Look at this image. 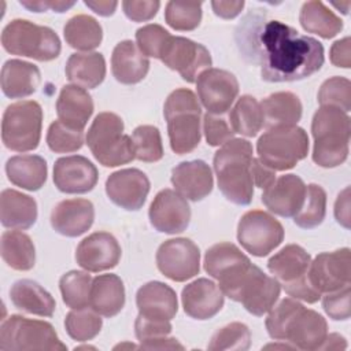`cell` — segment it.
<instances>
[{"mask_svg":"<svg viewBox=\"0 0 351 351\" xmlns=\"http://www.w3.org/2000/svg\"><path fill=\"white\" fill-rule=\"evenodd\" d=\"M248 261L250 258L244 255L237 245L226 241L217 243L206 251L204 270L218 281Z\"/></svg>","mask_w":351,"mask_h":351,"instance_id":"obj_39","label":"cell"},{"mask_svg":"<svg viewBox=\"0 0 351 351\" xmlns=\"http://www.w3.org/2000/svg\"><path fill=\"white\" fill-rule=\"evenodd\" d=\"M347 347L346 339L337 333L326 335L319 350H344Z\"/></svg>","mask_w":351,"mask_h":351,"instance_id":"obj_60","label":"cell"},{"mask_svg":"<svg viewBox=\"0 0 351 351\" xmlns=\"http://www.w3.org/2000/svg\"><path fill=\"white\" fill-rule=\"evenodd\" d=\"M0 219L4 228L29 229L37 219V203L29 195L15 189H4L0 195Z\"/></svg>","mask_w":351,"mask_h":351,"instance_id":"obj_30","label":"cell"},{"mask_svg":"<svg viewBox=\"0 0 351 351\" xmlns=\"http://www.w3.org/2000/svg\"><path fill=\"white\" fill-rule=\"evenodd\" d=\"M66 77L77 86L93 89L106 77V60L99 52H75L66 63Z\"/></svg>","mask_w":351,"mask_h":351,"instance_id":"obj_33","label":"cell"},{"mask_svg":"<svg viewBox=\"0 0 351 351\" xmlns=\"http://www.w3.org/2000/svg\"><path fill=\"white\" fill-rule=\"evenodd\" d=\"M171 184L182 197L199 202L211 193L214 180L211 169L206 162L189 160L173 169Z\"/></svg>","mask_w":351,"mask_h":351,"instance_id":"obj_25","label":"cell"},{"mask_svg":"<svg viewBox=\"0 0 351 351\" xmlns=\"http://www.w3.org/2000/svg\"><path fill=\"white\" fill-rule=\"evenodd\" d=\"M251 177L255 186L261 189H266L276 180V173L266 165H263L259 159H252L251 162Z\"/></svg>","mask_w":351,"mask_h":351,"instance_id":"obj_55","label":"cell"},{"mask_svg":"<svg viewBox=\"0 0 351 351\" xmlns=\"http://www.w3.org/2000/svg\"><path fill=\"white\" fill-rule=\"evenodd\" d=\"M197 95L210 114L226 112L239 95L237 78L222 69H207L196 80Z\"/></svg>","mask_w":351,"mask_h":351,"instance_id":"obj_17","label":"cell"},{"mask_svg":"<svg viewBox=\"0 0 351 351\" xmlns=\"http://www.w3.org/2000/svg\"><path fill=\"white\" fill-rule=\"evenodd\" d=\"M97 314L111 318L125 306V287L117 274H100L92 280L90 304Z\"/></svg>","mask_w":351,"mask_h":351,"instance_id":"obj_31","label":"cell"},{"mask_svg":"<svg viewBox=\"0 0 351 351\" xmlns=\"http://www.w3.org/2000/svg\"><path fill=\"white\" fill-rule=\"evenodd\" d=\"M313 160L325 169L340 166L348 156L350 117L336 107H321L311 122Z\"/></svg>","mask_w":351,"mask_h":351,"instance_id":"obj_4","label":"cell"},{"mask_svg":"<svg viewBox=\"0 0 351 351\" xmlns=\"http://www.w3.org/2000/svg\"><path fill=\"white\" fill-rule=\"evenodd\" d=\"M97 178L96 166L81 155L59 158L53 165V182L63 193H86L95 188Z\"/></svg>","mask_w":351,"mask_h":351,"instance_id":"obj_21","label":"cell"},{"mask_svg":"<svg viewBox=\"0 0 351 351\" xmlns=\"http://www.w3.org/2000/svg\"><path fill=\"white\" fill-rule=\"evenodd\" d=\"M326 213V192L321 185L306 186V196L302 208L293 215V222L303 229H313L322 223Z\"/></svg>","mask_w":351,"mask_h":351,"instance_id":"obj_42","label":"cell"},{"mask_svg":"<svg viewBox=\"0 0 351 351\" xmlns=\"http://www.w3.org/2000/svg\"><path fill=\"white\" fill-rule=\"evenodd\" d=\"M12 304L27 314L52 317L56 303L52 295L33 280H18L10 289Z\"/></svg>","mask_w":351,"mask_h":351,"instance_id":"obj_32","label":"cell"},{"mask_svg":"<svg viewBox=\"0 0 351 351\" xmlns=\"http://www.w3.org/2000/svg\"><path fill=\"white\" fill-rule=\"evenodd\" d=\"M251 346V332L241 322H232L218 329L208 344V350H237L245 351Z\"/></svg>","mask_w":351,"mask_h":351,"instance_id":"obj_46","label":"cell"},{"mask_svg":"<svg viewBox=\"0 0 351 351\" xmlns=\"http://www.w3.org/2000/svg\"><path fill=\"white\" fill-rule=\"evenodd\" d=\"M95 208L88 199H66L59 202L51 213V225L59 234L77 237L93 223Z\"/></svg>","mask_w":351,"mask_h":351,"instance_id":"obj_24","label":"cell"},{"mask_svg":"<svg viewBox=\"0 0 351 351\" xmlns=\"http://www.w3.org/2000/svg\"><path fill=\"white\" fill-rule=\"evenodd\" d=\"M310 263L311 256L303 247L288 244L269 259L267 269L291 298L315 303L322 295L308 280Z\"/></svg>","mask_w":351,"mask_h":351,"instance_id":"obj_8","label":"cell"},{"mask_svg":"<svg viewBox=\"0 0 351 351\" xmlns=\"http://www.w3.org/2000/svg\"><path fill=\"white\" fill-rule=\"evenodd\" d=\"M1 258L14 270L33 269L36 251L30 236L19 230L4 232L1 234Z\"/></svg>","mask_w":351,"mask_h":351,"instance_id":"obj_37","label":"cell"},{"mask_svg":"<svg viewBox=\"0 0 351 351\" xmlns=\"http://www.w3.org/2000/svg\"><path fill=\"white\" fill-rule=\"evenodd\" d=\"M252 145L244 138H230L214 155L218 188L234 204L247 206L252 200Z\"/></svg>","mask_w":351,"mask_h":351,"instance_id":"obj_3","label":"cell"},{"mask_svg":"<svg viewBox=\"0 0 351 351\" xmlns=\"http://www.w3.org/2000/svg\"><path fill=\"white\" fill-rule=\"evenodd\" d=\"M40 80L38 67L29 62L10 59L1 67V90L11 99H22L33 95L38 88Z\"/></svg>","mask_w":351,"mask_h":351,"instance_id":"obj_28","label":"cell"},{"mask_svg":"<svg viewBox=\"0 0 351 351\" xmlns=\"http://www.w3.org/2000/svg\"><path fill=\"white\" fill-rule=\"evenodd\" d=\"M171 37L173 36L165 27L156 23L145 25L136 32V41H137L138 49L145 56H151L156 59L162 58Z\"/></svg>","mask_w":351,"mask_h":351,"instance_id":"obj_49","label":"cell"},{"mask_svg":"<svg viewBox=\"0 0 351 351\" xmlns=\"http://www.w3.org/2000/svg\"><path fill=\"white\" fill-rule=\"evenodd\" d=\"M350 285L337 289L335 292H328L322 298V307L325 313L335 321H346L350 318Z\"/></svg>","mask_w":351,"mask_h":351,"instance_id":"obj_50","label":"cell"},{"mask_svg":"<svg viewBox=\"0 0 351 351\" xmlns=\"http://www.w3.org/2000/svg\"><path fill=\"white\" fill-rule=\"evenodd\" d=\"M165 19L167 25L176 30H193L202 21V3L169 1L166 4Z\"/></svg>","mask_w":351,"mask_h":351,"instance_id":"obj_45","label":"cell"},{"mask_svg":"<svg viewBox=\"0 0 351 351\" xmlns=\"http://www.w3.org/2000/svg\"><path fill=\"white\" fill-rule=\"evenodd\" d=\"M330 62L336 67L350 69L351 66V40L350 37H344L332 44L329 52Z\"/></svg>","mask_w":351,"mask_h":351,"instance_id":"obj_54","label":"cell"},{"mask_svg":"<svg viewBox=\"0 0 351 351\" xmlns=\"http://www.w3.org/2000/svg\"><path fill=\"white\" fill-rule=\"evenodd\" d=\"M258 159L271 170H288L308 154V136L304 129L289 125L270 128L256 143Z\"/></svg>","mask_w":351,"mask_h":351,"instance_id":"obj_9","label":"cell"},{"mask_svg":"<svg viewBox=\"0 0 351 351\" xmlns=\"http://www.w3.org/2000/svg\"><path fill=\"white\" fill-rule=\"evenodd\" d=\"M160 60L169 69L178 71L186 82H196L197 77L211 66V55L204 45L180 36L171 37Z\"/></svg>","mask_w":351,"mask_h":351,"instance_id":"obj_15","label":"cell"},{"mask_svg":"<svg viewBox=\"0 0 351 351\" xmlns=\"http://www.w3.org/2000/svg\"><path fill=\"white\" fill-rule=\"evenodd\" d=\"M308 280L321 295L351 285L350 248L318 254L310 263Z\"/></svg>","mask_w":351,"mask_h":351,"instance_id":"obj_16","label":"cell"},{"mask_svg":"<svg viewBox=\"0 0 351 351\" xmlns=\"http://www.w3.org/2000/svg\"><path fill=\"white\" fill-rule=\"evenodd\" d=\"M123 347H129V348H137L136 346H133V344H119V346H117L115 347V350H118V348H123Z\"/></svg>","mask_w":351,"mask_h":351,"instance_id":"obj_61","label":"cell"},{"mask_svg":"<svg viewBox=\"0 0 351 351\" xmlns=\"http://www.w3.org/2000/svg\"><path fill=\"white\" fill-rule=\"evenodd\" d=\"M149 222L162 233L184 232L191 221V207L185 197L171 189H162L149 206Z\"/></svg>","mask_w":351,"mask_h":351,"instance_id":"obj_18","label":"cell"},{"mask_svg":"<svg viewBox=\"0 0 351 351\" xmlns=\"http://www.w3.org/2000/svg\"><path fill=\"white\" fill-rule=\"evenodd\" d=\"M306 196V185L296 174H285L263 189L262 202L280 217H293L302 208Z\"/></svg>","mask_w":351,"mask_h":351,"instance_id":"obj_22","label":"cell"},{"mask_svg":"<svg viewBox=\"0 0 351 351\" xmlns=\"http://www.w3.org/2000/svg\"><path fill=\"white\" fill-rule=\"evenodd\" d=\"M321 107H336L344 112L351 110V82L344 77H332L326 80L318 92Z\"/></svg>","mask_w":351,"mask_h":351,"instance_id":"obj_48","label":"cell"},{"mask_svg":"<svg viewBox=\"0 0 351 351\" xmlns=\"http://www.w3.org/2000/svg\"><path fill=\"white\" fill-rule=\"evenodd\" d=\"M132 143L134 158L141 162H158L163 158L160 132L152 125H141L133 130Z\"/></svg>","mask_w":351,"mask_h":351,"instance_id":"obj_44","label":"cell"},{"mask_svg":"<svg viewBox=\"0 0 351 351\" xmlns=\"http://www.w3.org/2000/svg\"><path fill=\"white\" fill-rule=\"evenodd\" d=\"M121 254V245L111 233L95 232L78 244L75 261L86 271L97 273L115 267Z\"/></svg>","mask_w":351,"mask_h":351,"instance_id":"obj_20","label":"cell"},{"mask_svg":"<svg viewBox=\"0 0 351 351\" xmlns=\"http://www.w3.org/2000/svg\"><path fill=\"white\" fill-rule=\"evenodd\" d=\"M211 7L215 15H218L219 18L223 19H232L234 16H237L243 7H244V1H211Z\"/></svg>","mask_w":351,"mask_h":351,"instance_id":"obj_57","label":"cell"},{"mask_svg":"<svg viewBox=\"0 0 351 351\" xmlns=\"http://www.w3.org/2000/svg\"><path fill=\"white\" fill-rule=\"evenodd\" d=\"M1 351H66L67 346L58 337L53 326L41 319L10 315L0 326Z\"/></svg>","mask_w":351,"mask_h":351,"instance_id":"obj_10","label":"cell"},{"mask_svg":"<svg viewBox=\"0 0 351 351\" xmlns=\"http://www.w3.org/2000/svg\"><path fill=\"white\" fill-rule=\"evenodd\" d=\"M156 266L167 278L184 282L200 270L199 247L185 237L166 240L156 251Z\"/></svg>","mask_w":351,"mask_h":351,"instance_id":"obj_14","label":"cell"},{"mask_svg":"<svg viewBox=\"0 0 351 351\" xmlns=\"http://www.w3.org/2000/svg\"><path fill=\"white\" fill-rule=\"evenodd\" d=\"M140 343L141 344L138 348H144V350H184V346L180 344L177 339L166 337V336L148 339Z\"/></svg>","mask_w":351,"mask_h":351,"instance_id":"obj_58","label":"cell"},{"mask_svg":"<svg viewBox=\"0 0 351 351\" xmlns=\"http://www.w3.org/2000/svg\"><path fill=\"white\" fill-rule=\"evenodd\" d=\"M136 303L141 317L155 321H170L178 310L174 289L160 281H149L138 288Z\"/></svg>","mask_w":351,"mask_h":351,"instance_id":"obj_26","label":"cell"},{"mask_svg":"<svg viewBox=\"0 0 351 351\" xmlns=\"http://www.w3.org/2000/svg\"><path fill=\"white\" fill-rule=\"evenodd\" d=\"M86 144L95 159L106 167H117L134 159L132 138L123 134V121L114 112L95 117L86 133Z\"/></svg>","mask_w":351,"mask_h":351,"instance_id":"obj_6","label":"cell"},{"mask_svg":"<svg viewBox=\"0 0 351 351\" xmlns=\"http://www.w3.org/2000/svg\"><path fill=\"white\" fill-rule=\"evenodd\" d=\"M63 34L66 43L71 48L80 51H92L100 45L103 29L93 16L78 14L66 22Z\"/></svg>","mask_w":351,"mask_h":351,"instance_id":"obj_38","label":"cell"},{"mask_svg":"<svg viewBox=\"0 0 351 351\" xmlns=\"http://www.w3.org/2000/svg\"><path fill=\"white\" fill-rule=\"evenodd\" d=\"M92 277L85 271L71 270L59 280L62 299L67 307L73 310L85 308L90 304Z\"/></svg>","mask_w":351,"mask_h":351,"instance_id":"obj_41","label":"cell"},{"mask_svg":"<svg viewBox=\"0 0 351 351\" xmlns=\"http://www.w3.org/2000/svg\"><path fill=\"white\" fill-rule=\"evenodd\" d=\"M3 48L18 56H26L38 62H49L60 53V40L48 26L36 25L26 19H14L5 25L1 33Z\"/></svg>","mask_w":351,"mask_h":351,"instance_id":"obj_7","label":"cell"},{"mask_svg":"<svg viewBox=\"0 0 351 351\" xmlns=\"http://www.w3.org/2000/svg\"><path fill=\"white\" fill-rule=\"evenodd\" d=\"M160 3L154 0H125L122 1V8L125 15L134 22H145L152 19L159 11Z\"/></svg>","mask_w":351,"mask_h":351,"instance_id":"obj_52","label":"cell"},{"mask_svg":"<svg viewBox=\"0 0 351 351\" xmlns=\"http://www.w3.org/2000/svg\"><path fill=\"white\" fill-rule=\"evenodd\" d=\"M47 144L51 151L58 154L78 151L84 144V130L71 128L62 121H55L48 128Z\"/></svg>","mask_w":351,"mask_h":351,"instance_id":"obj_47","label":"cell"},{"mask_svg":"<svg viewBox=\"0 0 351 351\" xmlns=\"http://www.w3.org/2000/svg\"><path fill=\"white\" fill-rule=\"evenodd\" d=\"M111 70L118 82L132 85L144 80L149 70V60L137 44L132 40H123L112 51Z\"/></svg>","mask_w":351,"mask_h":351,"instance_id":"obj_27","label":"cell"},{"mask_svg":"<svg viewBox=\"0 0 351 351\" xmlns=\"http://www.w3.org/2000/svg\"><path fill=\"white\" fill-rule=\"evenodd\" d=\"M47 162L38 155H16L7 160L8 180L26 191H38L47 181Z\"/></svg>","mask_w":351,"mask_h":351,"instance_id":"obj_35","label":"cell"},{"mask_svg":"<svg viewBox=\"0 0 351 351\" xmlns=\"http://www.w3.org/2000/svg\"><path fill=\"white\" fill-rule=\"evenodd\" d=\"M43 110L34 100H21L10 104L1 121V140L5 148L27 152L38 147L41 138Z\"/></svg>","mask_w":351,"mask_h":351,"instance_id":"obj_11","label":"cell"},{"mask_svg":"<svg viewBox=\"0 0 351 351\" xmlns=\"http://www.w3.org/2000/svg\"><path fill=\"white\" fill-rule=\"evenodd\" d=\"M149 180L138 169H122L106 181V193L112 203L128 211H137L145 203Z\"/></svg>","mask_w":351,"mask_h":351,"instance_id":"obj_19","label":"cell"},{"mask_svg":"<svg viewBox=\"0 0 351 351\" xmlns=\"http://www.w3.org/2000/svg\"><path fill=\"white\" fill-rule=\"evenodd\" d=\"M255 44L261 75L267 82L300 81L324 64V47L318 40L276 19L258 27Z\"/></svg>","mask_w":351,"mask_h":351,"instance_id":"obj_1","label":"cell"},{"mask_svg":"<svg viewBox=\"0 0 351 351\" xmlns=\"http://www.w3.org/2000/svg\"><path fill=\"white\" fill-rule=\"evenodd\" d=\"M203 130L206 134L207 144L211 147L223 145L226 141L233 138V130L230 125L222 118L215 114L207 112L203 119Z\"/></svg>","mask_w":351,"mask_h":351,"instance_id":"obj_51","label":"cell"},{"mask_svg":"<svg viewBox=\"0 0 351 351\" xmlns=\"http://www.w3.org/2000/svg\"><path fill=\"white\" fill-rule=\"evenodd\" d=\"M85 5L89 7L92 11H95L96 14L101 15V16H110L114 14L118 3L117 1H90L86 0Z\"/></svg>","mask_w":351,"mask_h":351,"instance_id":"obj_59","label":"cell"},{"mask_svg":"<svg viewBox=\"0 0 351 351\" xmlns=\"http://www.w3.org/2000/svg\"><path fill=\"white\" fill-rule=\"evenodd\" d=\"M237 240L254 256H266L284 240V228L269 213L251 210L239 221Z\"/></svg>","mask_w":351,"mask_h":351,"instance_id":"obj_13","label":"cell"},{"mask_svg":"<svg viewBox=\"0 0 351 351\" xmlns=\"http://www.w3.org/2000/svg\"><path fill=\"white\" fill-rule=\"evenodd\" d=\"M299 21L306 32L322 38H332L343 29V21L322 1L317 0L306 1L302 5Z\"/></svg>","mask_w":351,"mask_h":351,"instance_id":"obj_36","label":"cell"},{"mask_svg":"<svg viewBox=\"0 0 351 351\" xmlns=\"http://www.w3.org/2000/svg\"><path fill=\"white\" fill-rule=\"evenodd\" d=\"M302 103L295 93H271L261 103L263 126L270 129L276 126L296 125L302 118Z\"/></svg>","mask_w":351,"mask_h":351,"instance_id":"obj_34","label":"cell"},{"mask_svg":"<svg viewBox=\"0 0 351 351\" xmlns=\"http://www.w3.org/2000/svg\"><path fill=\"white\" fill-rule=\"evenodd\" d=\"M171 149L178 154L192 152L200 143L202 108L191 89L173 90L163 106Z\"/></svg>","mask_w":351,"mask_h":351,"instance_id":"obj_5","label":"cell"},{"mask_svg":"<svg viewBox=\"0 0 351 351\" xmlns=\"http://www.w3.org/2000/svg\"><path fill=\"white\" fill-rule=\"evenodd\" d=\"M134 332L140 341L167 336L171 332V324L170 321H155L145 317H141L140 314L136 318L134 322Z\"/></svg>","mask_w":351,"mask_h":351,"instance_id":"obj_53","label":"cell"},{"mask_svg":"<svg viewBox=\"0 0 351 351\" xmlns=\"http://www.w3.org/2000/svg\"><path fill=\"white\" fill-rule=\"evenodd\" d=\"M335 217L340 225L350 228V188L346 186L337 196L335 203Z\"/></svg>","mask_w":351,"mask_h":351,"instance_id":"obj_56","label":"cell"},{"mask_svg":"<svg viewBox=\"0 0 351 351\" xmlns=\"http://www.w3.org/2000/svg\"><path fill=\"white\" fill-rule=\"evenodd\" d=\"M280 289L281 285L277 278L265 274L258 266L251 263L226 296L241 303L252 315L262 317L277 302Z\"/></svg>","mask_w":351,"mask_h":351,"instance_id":"obj_12","label":"cell"},{"mask_svg":"<svg viewBox=\"0 0 351 351\" xmlns=\"http://www.w3.org/2000/svg\"><path fill=\"white\" fill-rule=\"evenodd\" d=\"M266 329L271 339L306 351L319 350L328 335L325 318L293 298H285L270 308Z\"/></svg>","mask_w":351,"mask_h":351,"instance_id":"obj_2","label":"cell"},{"mask_svg":"<svg viewBox=\"0 0 351 351\" xmlns=\"http://www.w3.org/2000/svg\"><path fill=\"white\" fill-rule=\"evenodd\" d=\"M103 321L100 314L93 308L73 310L66 315L64 326L69 336L77 341H88L96 337L101 329Z\"/></svg>","mask_w":351,"mask_h":351,"instance_id":"obj_43","label":"cell"},{"mask_svg":"<svg viewBox=\"0 0 351 351\" xmlns=\"http://www.w3.org/2000/svg\"><path fill=\"white\" fill-rule=\"evenodd\" d=\"M182 307L193 319H210L223 306L221 288L208 278H197L184 287L181 293Z\"/></svg>","mask_w":351,"mask_h":351,"instance_id":"obj_23","label":"cell"},{"mask_svg":"<svg viewBox=\"0 0 351 351\" xmlns=\"http://www.w3.org/2000/svg\"><path fill=\"white\" fill-rule=\"evenodd\" d=\"M56 114L63 123L84 130L93 114L92 96L81 86L64 85L56 101Z\"/></svg>","mask_w":351,"mask_h":351,"instance_id":"obj_29","label":"cell"},{"mask_svg":"<svg viewBox=\"0 0 351 351\" xmlns=\"http://www.w3.org/2000/svg\"><path fill=\"white\" fill-rule=\"evenodd\" d=\"M229 123L234 133L254 137L263 126L261 104L254 96H241L229 114Z\"/></svg>","mask_w":351,"mask_h":351,"instance_id":"obj_40","label":"cell"}]
</instances>
